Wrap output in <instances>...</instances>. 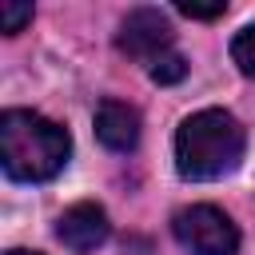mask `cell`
I'll return each mask as SVG.
<instances>
[{
    "instance_id": "cell-1",
    "label": "cell",
    "mask_w": 255,
    "mask_h": 255,
    "mask_svg": "<svg viewBox=\"0 0 255 255\" xmlns=\"http://www.w3.org/2000/svg\"><path fill=\"white\" fill-rule=\"evenodd\" d=\"M72 159V135L28 108H8L0 116V167L16 183H48Z\"/></svg>"
},
{
    "instance_id": "cell-2",
    "label": "cell",
    "mask_w": 255,
    "mask_h": 255,
    "mask_svg": "<svg viewBox=\"0 0 255 255\" xmlns=\"http://www.w3.org/2000/svg\"><path fill=\"white\" fill-rule=\"evenodd\" d=\"M247 131L223 108L191 112L175 131V171L191 183H211L243 163Z\"/></svg>"
},
{
    "instance_id": "cell-3",
    "label": "cell",
    "mask_w": 255,
    "mask_h": 255,
    "mask_svg": "<svg viewBox=\"0 0 255 255\" xmlns=\"http://www.w3.org/2000/svg\"><path fill=\"white\" fill-rule=\"evenodd\" d=\"M171 231L191 255H235L239 251V227L215 203H191L175 211Z\"/></svg>"
},
{
    "instance_id": "cell-4",
    "label": "cell",
    "mask_w": 255,
    "mask_h": 255,
    "mask_svg": "<svg viewBox=\"0 0 255 255\" xmlns=\"http://www.w3.org/2000/svg\"><path fill=\"white\" fill-rule=\"evenodd\" d=\"M116 48L128 56V60H139V64H155L159 56L175 52V36H171V24L159 8H135L124 16L120 24V36H116Z\"/></svg>"
},
{
    "instance_id": "cell-5",
    "label": "cell",
    "mask_w": 255,
    "mask_h": 255,
    "mask_svg": "<svg viewBox=\"0 0 255 255\" xmlns=\"http://www.w3.org/2000/svg\"><path fill=\"white\" fill-rule=\"evenodd\" d=\"M112 235V223H108V211L92 199L84 203H72L60 219H56V239L72 251V255H92L96 247H104Z\"/></svg>"
},
{
    "instance_id": "cell-6",
    "label": "cell",
    "mask_w": 255,
    "mask_h": 255,
    "mask_svg": "<svg viewBox=\"0 0 255 255\" xmlns=\"http://www.w3.org/2000/svg\"><path fill=\"white\" fill-rule=\"evenodd\" d=\"M96 135L108 151H131L139 143V112L124 100H104L96 108Z\"/></svg>"
},
{
    "instance_id": "cell-7",
    "label": "cell",
    "mask_w": 255,
    "mask_h": 255,
    "mask_svg": "<svg viewBox=\"0 0 255 255\" xmlns=\"http://www.w3.org/2000/svg\"><path fill=\"white\" fill-rule=\"evenodd\" d=\"M231 60H235V68H239L247 80H255V24H247L243 32H235V40H231Z\"/></svg>"
},
{
    "instance_id": "cell-8",
    "label": "cell",
    "mask_w": 255,
    "mask_h": 255,
    "mask_svg": "<svg viewBox=\"0 0 255 255\" xmlns=\"http://www.w3.org/2000/svg\"><path fill=\"white\" fill-rule=\"evenodd\" d=\"M24 24H32V4H24V0H4V4H0V32H4V36H16V32H24Z\"/></svg>"
},
{
    "instance_id": "cell-9",
    "label": "cell",
    "mask_w": 255,
    "mask_h": 255,
    "mask_svg": "<svg viewBox=\"0 0 255 255\" xmlns=\"http://www.w3.org/2000/svg\"><path fill=\"white\" fill-rule=\"evenodd\" d=\"M147 76H151L155 84H179V80L187 76V60H183L179 52H167V56H159V60L147 68Z\"/></svg>"
},
{
    "instance_id": "cell-10",
    "label": "cell",
    "mask_w": 255,
    "mask_h": 255,
    "mask_svg": "<svg viewBox=\"0 0 255 255\" xmlns=\"http://www.w3.org/2000/svg\"><path fill=\"white\" fill-rule=\"evenodd\" d=\"M175 12H183V16H191V20H215V16L227 12V4H223V0H215V4H187V0H179Z\"/></svg>"
},
{
    "instance_id": "cell-11",
    "label": "cell",
    "mask_w": 255,
    "mask_h": 255,
    "mask_svg": "<svg viewBox=\"0 0 255 255\" xmlns=\"http://www.w3.org/2000/svg\"><path fill=\"white\" fill-rule=\"evenodd\" d=\"M4 255H40V251H24V247H12V251H4Z\"/></svg>"
}]
</instances>
